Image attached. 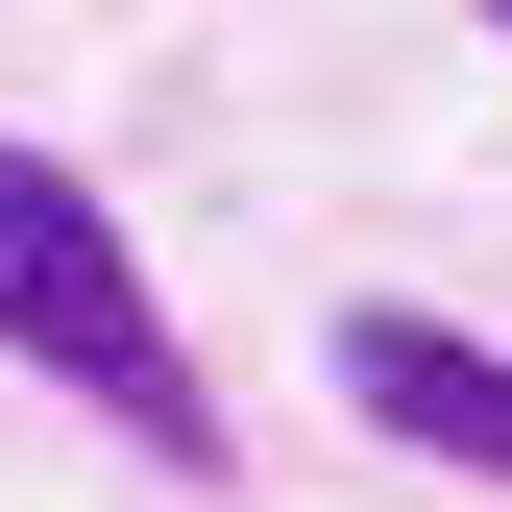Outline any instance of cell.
<instances>
[{"instance_id": "obj_1", "label": "cell", "mask_w": 512, "mask_h": 512, "mask_svg": "<svg viewBox=\"0 0 512 512\" xmlns=\"http://www.w3.org/2000/svg\"><path fill=\"white\" fill-rule=\"evenodd\" d=\"M0 366H49V391L98 439H147V464H220V391H196V342H171L147 244H122L98 171L25 147V122H0Z\"/></svg>"}, {"instance_id": "obj_2", "label": "cell", "mask_w": 512, "mask_h": 512, "mask_svg": "<svg viewBox=\"0 0 512 512\" xmlns=\"http://www.w3.org/2000/svg\"><path fill=\"white\" fill-rule=\"evenodd\" d=\"M342 415H391L415 464L512 488V342H464V317H415V293H366V317H342Z\"/></svg>"}]
</instances>
